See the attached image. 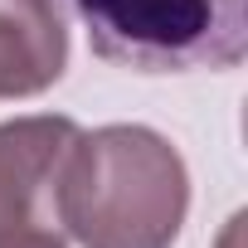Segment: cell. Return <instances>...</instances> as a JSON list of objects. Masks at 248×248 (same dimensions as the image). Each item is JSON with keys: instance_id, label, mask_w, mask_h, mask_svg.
Instances as JSON below:
<instances>
[{"instance_id": "cell-1", "label": "cell", "mask_w": 248, "mask_h": 248, "mask_svg": "<svg viewBox=\"0 0 248 248\" xmlns=\"http://www.w3.org/2000/svg\"><path fill=\"white\" fill-rule=\"evenodd\" d=\"M190 209L180 151L137 122L78 132L59 175V229L78 248H170Z\"/></svg>"}, {"instance_id": "cell-5", "label": "cell", "mask_w": 248, "mask_h": 248, "mask_svg": "<svg viewBox=\"0 0 248 248\" xmlns=\"http://www.w3.org/2000/svg\"><path fill=\"white\" fill-rule=\"evenodd\" d=\"M0 248H68L59 233H30V238H5Z\"/></svg>"}, {"instance_id": "cell-4", "label": "cell", "mask_w": 248, "mask_h": 248, "mask_svg": "<svg viewBox=\"0 0 248 248\" xmlns=\"http://www.w3.org/2000/svg\"><path fill=\"white\" fill-rule=\"evenodd\" d=\"M68 68V30L54 0H0V97H34Z\"/></svg>"}, {"instance_id": "cell-3", "label": "cell", "mask_w": 248, "mask_h": 248, "mask_svg": "<svg viewBox=\"0 0 248 248\" xmlns=\"http://www.w3.org/2000/svg\"><path fill=\"white\" fill-rule=\"evenodd\" d=\"M73 137V117L0 122V243L59 233V175Z\"/></svg>"}, {"instance_id": "cell-2", "label": "cell", "mask_w": 248, "mask_h": 248, "mask_svg": "<svg viewBox=\"0 0 248 248\" xmlns=\"http://www.w3.org/2000/svg\"><path fill=\"white\" fill-rule=\"evenodd\" d=\"M97 59L132 73H219L248 54V0H68Z\"/></svg>"}]
</instances>
